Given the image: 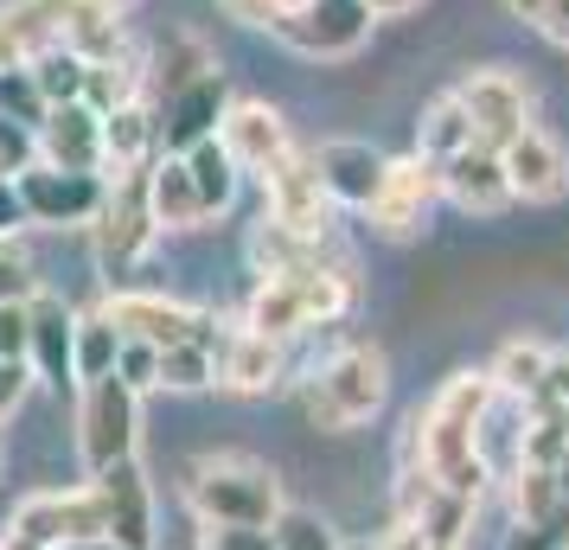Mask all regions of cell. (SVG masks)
<instances>
[{"instance_id":"1","label":"cell","mask_w":569,"mask_h":550,"mask_svg":"<svg viewBox=\"0 0 569 550\" xmlns=\"http://www.w3.org/2000/svg\"><path fill=\"white\" fill-rule=\"evenodd\" d=\"M492 403H499V391H492L487 371H455V378H441V391L416 410L410 422V461L429 480H441L448 493H461L480 506V493H487V417Z\"/></svg>"},{"instance_id":"2","label":"cell","mask_w":569,"mask_h":550,"mask_svg":"<svg viewBox=\"0 0 569 550\" xmlns=\"http://www.w3.org/2000/svg\"><path fill=\"white\" fill-rule=\"evenodd\" d=\"M385 397H390L385 352L352 340V346H339V352H327L301 378V417L313 429H359V422H371L385 410Z\"/></svg>"},{"instance_id":"3","label":"cell","mask_w":569,"mask_h":550,"mask_svg":"<svg viewBox=\"0 0 569 550\" xmlns=\"http://www.w3.org/2000/svg\"><path fill=\"white\" fill-rule=\"evenodd\" d=\"M186 506L199 524H276L282 480L250 454H199L186 468Z\"/></svg>"},{"instance_id":"4","label":"cell","mask_w":569,"mask_h":550,"mask_svg":"<svg viewBox=\"0 0 569 550\" xmlns=\"http://www.w3.org/2000/svg\"><path fill=\"white\" fill-rule=\"evenodd\" d=\"M134 442H141V397L109 371L97 384H83V403H78V454H83V473H103L116 461H129Z\"/></svg>"},{"instance_id":"5","label":"cell","mask_w":569,"mask_h":550,"mask_svg":"<svg viewBox=\"0 0 569 550\" xmlns=\"http://www.w3.org/2000/svg\"><path fill=\"white\" fill-rule=\"evenodd\" d=\"M97 262H103V276H129L148 262V250L160 243L154 231V211H148V167L141 173H122V180H109V199L97 211Z\"/></svg>"},{"instance_id":"6","label":"cell","mask_w":569,"mask_h":550,"mask_svg":"<svg viewBox=\"0 0 569 550\" xmlns=\"http://www.w3.org/2000/svg\"><path fill=\"white\" fill-rule=\"evenodd\" d=\"M13 192L27 206V224H52V231H90L97 211L109 199L103 173H58V167H20L13 173Z\"/></svg>"},{"instance_id":"7","label":"cell","mask_w":569,"mask_h":550,"mask_svg":"<svg viewBox=\"0 0 569 550\" xmlns=\"http://www.w3.org/2000/svg\"><path fill=\"white\" fill-rule=\"evenodd\" d=\"M269 32L301 58H352L371 39V7L365 0H308L301 13H276Z\"/></svg>"},{"instance_id":"8","label":"cell","mask_w":569,"mask_h":550,"mask_svg":"<svg viewBox=\"0 0 569 550\" xmlns=\"http://www.w3.org/2000/svg\"><path fill=\"white\" fill-rule=\"evenodd\" d=\"M455 103L467 109L480 148H506L518 129H531V83L518 71H506V64H487V71L461 78L455 83Z\"/></svg>"},{"instance_id":"9","label":"cell","mask_w":569,"mask_h":550,"mask_svg":"<svg viewBox=\"0 0 569 550\" xmlns=\"http://www.w3.org/2000/svg\"><path fill=\"white\" fill-rule=\"evenodd\" d=\"M7 538L27 550H71L83 538H103V506H97V487H78V493H32Z\"/></svg>"},{"instance_id":"10","label":"cell","mask_w":569,"mask_h":550,"mask_svg":"<svg viewBox=\"0 0 569 550\" xmlns=\"http://www.w3.org/2000/svg\"><path fill=\"white\" fill-rule=\"evenodd\" d=\"M441 199V167L422 154H403V160H385V186H378V199L365 206V218H371V231L378 237H416L422 224H429V211H436Z\"/></svg>"},{"instance_id":"11","label":"cell","mask_w":569,"mask_h":550,"mask_svg":"<svg viewBox=\"0 0 569 550\" xmlns=\"http://www.w3.org/2000/svg\"><path fill=\"white\" fill-rule=\"evenodd\" d=\"M103 320L122 340H141V346H180L211 327L206 308H192L180 294H160V289H109Z\"/></svg>"},{"instance_id":"12","label":"cell","mask_w":569,"mask_h":550,"mask_svg":"<svg viewBox=\"0 0 569 550\" xmlns=\"http://www.w3.org/2000/svg\"><path fill=\"white\" fill-rule=\"evenodd\" d=\"M288 378V346L250 333L243 320L237 327H218L211 340V384L231 397H269Z\"/></svg>"},{"instance_id":"13","label":"cell","mask_w":569,"mask_h":550,"mask_svg":"<svg viewBox=\"0 0 569 550\" xmlns=\"http://www.w3.org/2000/svg\"><path fill=\"white\" fill-rule=\"evenodd\" d=\"M499 167H506V186H512V206H557L569 192V148L550 129H518L506 148H499Z\"/></svg>"},{"instance_id":"14","label":"cell","mask_w":569,"mask_h":550,"mask_svg":"<svg viewBox=\"0 0 569 550\" xmlns=\"http://www.w3.org/2000/svg\"><path fill=\"white\" fill-rule=\"evenodd\" d=\"M250 269L257 276H301V269H352V250L339 243V231H295L276 218H257L250 231Z\"/></svg>"},{"instance_id":"15","label":"cell","mask_w":569,"mask_h":550,"mask_svg":"<svg viewBox=\"0 0 569 550\" xmlns=\"http://www.w3.org/2000/svg\"><path fill=\"white\" fill-rule=\"evenodd\" d=\"M32 160L58 173H103V116L90 103H52L32 129Z\"/></svg>"},{"instance_id":"16","label":"cell","mask_w":569,"mask_h":550,"mask_svg":"<svg viewBox=\"0 0 569 550\" xmlns=\"http://www.w3.org/2000/svg\"><path fill=\"white\" fill-rule=\"evenodd\" d=\"M224 109H231V83H224V71H206V78H192L186 90L160 97V109H154L160 154H186V148H199L206 134H218Z\"/></svg>"},{"instance_id":"17","label":"cell","mask_w":569,"mask_h":550,"mask_svg":"<svg viewBox=\"0 0 569 550\" xmlns=\"http://www.w3.org/2000/svg\"><path fill=\"white\" fill-rule=\"evenodd\" d=\"M90 487H97V506H103V538H116L129 550H154V487H148L134 454L103 473H90Z\"/></svg>"},{"instance_id":"18","label":"cell","mask_w":569,"mask_h":550,"mask_svg":"<svg viewBox=\"0 0 569 550\" xmlns=\"http://www.w3.org/2000/svg\"><path fill=\"white\" fill-rule=\"evenodd\" d=\"M397 524H410L422 544H455L461 550L467 524H473V499L448 493V487L429 480L416 461H403V480H397Z\"/></svg>"},{"instance_id":"19","label":"cell","mask_w":569,"mask_h":550,"mask_svg":"<svg viewBox=\"0 0 569 550\" xmlns=\"http://www.w3.org/2000/svg\"><path fill=\"white\" fill-rule=\"evenodd\" d=\"M262 180V218H276V224H295V231H327L333 224V206H327V192H320V173H313V154L308 148H288Z\"/></svg>"},{"instance_id":"20","label":"cell","mask_w":569,"mask_h":550,"mask_svg":"<svg viewBox=\"0 0 569 550\" xmlns=\"http://www.w3.org/2000/svg\"><path fill=\"white\" fill-rule=\"evenodd\" d=\"M308 154H313V173H320V192H327L333 211H365L371 199H378L390 154H378L371 141L333 134V141H320V148H308Z\"/></svg>"},{"instance_id":"21","label":"cell","mask_w":569,"mask_h":550,"mask_svg":"<svg viewBox=\"0 0 569 550\" xmlns=\"http://www.w3.org/2000/svg\"><path fill=\"white\" fill-rule=\"evenodd\" d=\"M218 141H224V154L237 160V173H269V167L295 148L282 109L262 103V97H231L224 122H218Z\"/></svg>"},{"instance_id":"22","label":"cell","mask_w":569,"mask_h":550,"mask_svg":"<svg viewBox=\"0 0 569 550\" xmlns=\"http://www.w3.org/2000/svg\"><path fill=\"white\" fill-rule=\"evenodd\" d=\"M441 199L448 206L473 211V218H492V211L512 206V186H506V167H499V148H461V154L441 160Z\"/></svg>"},{"instance_id":"23","label":"cell","mask_w":569,"mask_h":550,"mask_svg":"<svg viewBox=\"0 0 569 550\" xmlns=\"http://www.w3.org/2000/svg\"><path fill=\"white\" fill-rule=\"evenodd\" d=\"M71 327H78V308H64L58 294H32L27 301V366L39 384L64 391L71 384Z\"/></svg>"},{"instance_id":"24","label":"cell","mask_w":569,"mask_h":550,"mask_svg":"<svg viewBox=\"0 0 569 550\" xmlns=\"http://www.w3.org/2000/svg\"><path fill=\"white\" fill-rule=\"evenodd\" d=\"M160 154L154 141V103H122L103 116V180H122V173H141L148 160Z\"/></svg>"},{"instance_id":"25","label":"cell","mask_w":569,"mask_h":550,"mask_svg":"<svg viewBox=\"0 0 569 550\" xmlns=\"http://www.w3.org/2000/svg\"><path fill=\"white\" fill-rule=\"evenodd\" d=\"M148 211H154V231H199L206 206H199V186L186 173L180 154H154L148 160Z\"/></svg>"},{"instance_id":"26","label":"cell","mask_w":569,"mask_h":550,"mask_svg":"<svg viewBox=\"0 0 569 550\" xmlns=\"http://www.w3.org/2000/svg\"><path fill=\"white\" fill-rule=\"evenodd\" d=\"M512 512H518V524H543V531H563L569 538V487L550 468L518 461L512 468Z\"/></svg>"},{"instance_id":"27","label":"cell","mask_w":569,"mask_h":550,"mask_svg":"<svg viewBox=\"0 0 569 550\" xmlns=\"http://www.w3.org/2000/svg\"><path fill=\"white\" fill-rule=\"evenodd\" d=\"M186 173H192V186H199V206H206V218H224V211L237 206V186H243V173H237V160L224 154V141L218 134H206L199 148H186Z\"/></svg>"},{"instance_id":"28","label":"cell","mask_w":569,"mask_h":550,"mask_svg":"<svg viewBox=\"0 0 569 550\" xmlns=\"http://www.w3.org/2000/svg\"><path fill=\"white\" fill-rule=\"evenodd\" d=\"M206 71H218V52H211L199 32H173V39L148 58V83H154V97H173V90H186L192 78H206Z\"/></svg>"},{"instance_id":"29","label":"cell","mask_w":569,"mask_h":550,"mask_svg":"<svg viewBox=\"0 0 569 550\" xmlns=\"http://www.w3.org/2000/svg\"><path fill=\"white\" fill-rule=\"evenodd\" d=\"M550 352H557V346H543V340H506V346H499V359L487 366L492 391L531 403L538 384H543V371H550Z\"/></svg>"},{"instance_id":"30","label":"cell","mask_w":569,"mask_h":550,"mask_svg":"<svg viewBox=\"0 0 569 550\" xmlns=\"http://www.w3.org/2000/svg\"><path fill=\"white\" fill-rule=\"evenodd\" d=\"M116 352H122V333L103 320V308H90V314H78V327H71V384H97V378H109L116 371Z\"/></svg>"},{"instance_id":"31","label":"cell","mask_w":569,"mask_h":550,"mask_svg":"<svg viewBox=\"0 0 569 550\" xmlns=\"http://www.w3.org/2000/svg\"><path fill=\"white\" fill-rule=\"evenodd\" d=\"M461 148H473V122H467V109L455 103V90H441L436 103L422 109V122H416V154L441 167V160L461 154Z\"/></svg>"},{"instance_id":"32","label":"cell","mask_w":569,"mask_h":550,"mask_svg":"<svg viewBox=\"0 0 569 550\" xmlns=\"http://www.w3.org/2000/svg\"><path fill=\"white\" fill-rule=\"evenodd\" d=\"M211 340H218V314L206 333L180 346H160V384L154 391H211Z\"/></svg>"},{"instance_id":"33","label":"cell","mask_w":569,"mask_h":550,"mask_svg":"<svg viewBox=\"0 0 569 550\" xmlns=\"http://www.w3.org/2000/svg\"><path fill=\"white\" fill-rule=\"evenodd\" d=\"M27 71H32V83H39L46 109L52 103H83V71H90V64H83L71 46H46V52H32Z\"/></svg>"},{"instance_id":"34","label":"cell","mask_w":569,"mask_h":550,"mask_svg":"<svg viewBox=\"0 0 569 550\" xmlns=\"http://www.w3.org/2000/svg\"><path fill=\"white\" fill-rule=\"evenodd\" d=\"M269 531H276V550H339V531L308 506H282Z\"/></svg>"},{"instance_id":"35","label":"cell","mask_w":569,"mask_h":550,"mask_svg":"<svg viewBox=\"0 0 569 550\" xmlns=\"http://www.w3.org/2000/svg\"><path fill=\"white\" fill-rule=\"evenodd\" d=\"M46 116V97L32 83L27 64H0V122H20V129H39Z\"/></svg>"},{"instance_id":"36","label":"cell","mask_w":569,"mask_h":550,"mask_svg":"<svg viewBox=\"0 0 569 550\" xmlns=\"http://www.w3.org/2000/svg\"><path fill=\"white\" fill-rule=\"evenodd\" d=\"M116 378L129 384L134 397H148L160 384V346H141V340H122V352H116Z\"/></svg>"},{"instance_id":"37","label":"cell","mask_w":569,"mask_h":550,"mask_svg":"<svg viewBox=\"0 0 569 550\" xmlns=\"http://www.w3.org/2000/svg\"><path fill=\"white\" fill-rule=\"evenodd\" d=\"M39 294V276H32L27 250L13 237H0V301H32Z\"/></svg>"},{"instance_id":"38","label":"cell","mask_w":569,"mask_h":550,"mask_svg":"<svg viewBox=\"0 0 569 550\" xmlns=\"http://www.w3.org/2000/svg\"><path fill=\"white\" fill-rule=\"evenodd\" d=\"M199 550H276L269 524H199Z\"/></svg>"},{"instance_id":"39","label":"cell","mask_w":569,"mask_h":550,"mask_svg":"<svg viewBox=\"0 0 569 550\" xmlns=\"http://www.w3.org/2000/svg\"><path fill=\"white\" fill-rule=\"evenodd\" d=\"M0 359H27V301H0Z\"/></svg>"},{"instance_id":"40","label":"cell","mask_w":569,"mask_h":550,"mask_svg":"<svg viewBox=\"0 0 569 550\" xmlns=\"http://www.w3.org/2000/svg\"><path fill=\"white\" fill-rule=\"evenodd\" d=\"M525 20H531V27L550 39V46H563V52H569V0H538Z\"/></svg>"},{"instance_id":"41","label":"cell","mask_w":569,"mask_h":550,"mask_svg":"<svg viewBox=\"0 0 569 550\" xmlns=\"http://www.w3.org/2000/svg\"><path fill=\"white\" fill-rule=\"evenodd\" d=\"M27 384H32V366H27V359H0V422L20 410Z\"/></svg>"},{"instance_id":"42","label":"cell","mask_w":569,"mask_h":550,"mask_svg":"<svg viewBox=\"0 0 569 550\" xmlns=\"http://www.w3.org/2000/svg\"><path fill=\"white\" fill-rule=\"evenodd\" d=\"M218 13L237 20V27H257V32L276 27V0H218Z\"/></svg>"},{"instance_id":"43","label":"cell","mask_w":569,"mask_h":550,"mask_svg":"<svg viewBox=\"0 0 569 550\" xmlns=\"http://www.w3.org/2000/svg\"><path fill=\"white\" fill-rule=\"evenodd\" d=\"M563 544H569L563 531H543V524H512L499 550H563Z\"/></svg>"},{"instance_id":"44","label":"cell","mask_w":569,"mask_h":550,"mask_svg":"<svg viewBox=\"0 0 569 550\" xmlns=\"http://www.w3.org/2000/svg\"><path fill=\"white\" fill-rule=\"evenodd\" d=\"M20 231H27V206H20L13 180H0V237H20Z\"/></svg>"},{"instance_id":"45","label":"cell","mask_w":569,"mask_h":550,"mask_svg":"<svg viewBox=\"0 0 569 550\" xmlns=\"http://www.w3.org/2000/svg\"><path fill=\"white\" fill-rule=\"evenodd\" d=\"M365 7H371V20H397V13H410L422 0H365Z\"/></svg>"},{"instance_id":"46","label":"cell","mask_w":569,"mask_h":550,"mask_svg":"<svg viewBox=\"0 0 569 550\" xmlns=\"http://www.w3.org/2000/svg\"><path fill=\"white\" fill-rule=\"evenodd\" d=\"M71 550H129V544H116V538H83V544H71Z\"/></svg>"},{"instance_id":"47","label":"cell","mask_w":569,"mask_h":550,"mask_svg":"<svg viewBox=\"0 0 569 550\" xmlns=\"http://www.w3.org/2000/svg\"><path fill=\"white\" fill-rule=\"evenodd\" d=\"M90 7H103V13H129L134 0H90Z\"/></svg>"},{"instance_id":"48","label":"cell","mask_w":569,"mask_h":550,"mask_svg":"<svg viewBox=\"0 0 569 550\" xmlns=\"http://www.w3.org/2000/svg\"><path fill=\"white\" fill-rule=\"evenodd\" d=\"M301 7H308V0H276V13H301Z\"/></svg>"},{"instance_id":"49","label":"cell","mask_w":569,"mask_h":550,"mask_svg":"<svg viewBox=\"0 0 569 550\" xmlns=\"http://www.w3.org/2000/svg\"><path fill=\"white\" fill-rule=\"evenodd\" d=\"M13 7H27V0H0V13H13Z\"/></svg>"},{"instance_id":"50","label":"cell","mask_w":569,"mask_h":550,"mask_svg":"<svg viewBox=\"0 0 569 550\" xmlns=\"http://www.w3.org/2000/svg\"><path fill=\"white\" fill-rule=\"evenodd\" d=\"M512 7H518V13H531V7H538V0H512Z\"/></svg>"},{"instance_id":"51","label":"cell","mask_w":569,"mask_h":550,"mask_svg":"<svg viewBox=\"0 0 569 550\" xmlns=\"http://www.w3.org/2000/svg\"><path fill=\"white\" fill-rule=\"evenodd\" d=\"M339 550H378V544H339Z\"/></svg>"},{"instance_id":"52","label":"cell","mask_w":569,"mask_h":550,"mask_svg":"<svg viewBox=\"0 0 569 550\" xmlns=\"http://www.w3.org/2000/svg\"><path fill=\"white\" fill-rule=\"evenodd\" d=\"M0 180H13V173H7V160H0Z\"/></svg>"},{"instance_id":"53","label":"cell","mask_w":569,"mask_h":550,"mask_svg":"<svg viewBox=\"0 0 569 550\" xmlns=\"http://www.w3.org/2000/svg\"><path fill=\"white\" fill-rule=\"evenodd\" d=\"M563 550H569V544H563Z\"/></svg>"}]
</instances>
